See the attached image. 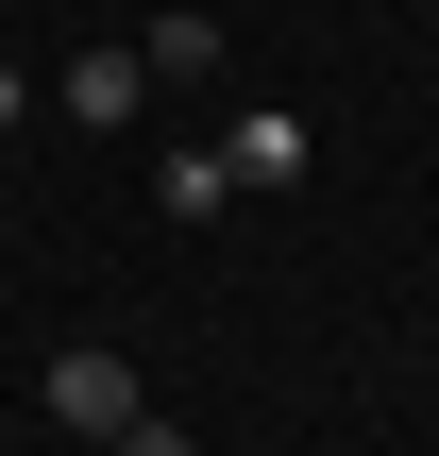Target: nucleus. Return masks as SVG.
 I'll return each instance as SVG.
<instances>
[{
    "instance_id": "obj_1",
    "label": "nucleus",
    "mask_w": 439,
    "mask_h": 456,
    "mask_svg": "<svg viewBox=\"0 0 439 456\" xmlns=\"http://www.w3.org/2000/svg\"><path fill=\"white\" fill-rule=\"evenodd\" d=\"M152 389H135V355H102V338H68L51 355V440H118Z\"/></svg>"
},
{
    "instance_id": "obj_5",
    "label": "nucleus",
    "mask_w": 439,
    "mask_h": 456,
    "mask_svg": "<svg viewBox=\"0 0 439 456\" xmlns=\"http://www.w3.org/2000/svg\"><path fill=\"white\" fill-rule=\"evenodd\" d=\"M152 203H169V220H220V203H237V169H220V152H169V169H152Z\"/></svg>"
},
{
    "instance_id": "obj_7",
    "label": "nucleus",
    "mask_w": 439,
    "mask_h": 456,
    "mask_svg": "<svg viewBox=\"0 0 439 456\" xmlns=\"http://www.w3.org/2000/svg\"><path fill=\"white\" fill-rule=\"evenodd\" d=\"M17 102H34V85H17V68H0V135H17Z\"/></svg>"
},
{
    "instance_id": "obj_4",
    "label": "nucleus",
    "mask_w": 439,
    "mask_h": 456,
    "mask_svg": "<svg viewBox=\"0 0 439 456\" xmlns=\"http://www.w3.org/2000/svg\"><path fill=\"white\" fill-rule=\"evenodd\" d=\"M135 68H152V85H203V68H220V17H203V0H186V17H152V34H135Z\"/></svg>"
},
{
    "instance_id": "obj_3",
    "label": "nucleus",
    "mask_w": 439,
    "mask_h": 456,
    "mask_svg": "<svg viewBox=\"0 0 439 456\" xmlns=\"http://www.w3.org/2000/svg\"><path fill=\"white\" fill-rule=\"evenodd\" d=\"M305 152H321V135H305V118H288V102H254V118H237V135H220V169H237V186H288V169H305Z\"/></svg>"
},
{
    "instance_id": "obj_6",
    "label": "nucleus",
    "mask_w": 439,
    "mask_h": 456,
    "mask_svg": "<svg viewBox=\"0 0 439 456\" xmlns=\"http://www.w3.org/2000/svg\"><path fill=\"white\" fill-rule=\"evenodd\" d=\"M102 456H186V423H169V406H135V423H118Z\"/></svg>"
},
{
    "instance_id": "obj_2",
    "label": "nucleus",
    "mask_w": 439,
    "mask_h": 456,
    "mask_svg": "<svg viewBox=\"0 0 439 456\" xmlns=\"http://www.w3.org/2000/svg\"><path fill=\"white\" fill-rule=\"evenodd\" d=\"M51 102H68L85 135H118V118L152 102V68H135V34H118V51H68V68H51Z\"/></svg>"
}]
</instances>
